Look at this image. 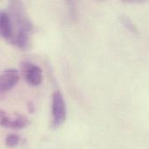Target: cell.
<instances>
[{"label": "cell", "instance_id": "3", "mask_svg": "<svg viewBox=\"0 0 149 149\" xmlns=\"http://www.w3.org/2000/svg\"><path fill=\"white\" fill-rule=\"evenodd\" d=\"M20 68L25 80L29 85L38 86L42 83L43 71L40 66L30 61H23L20 64Z\"/></svg>", "mask_w": 149, "mask_h": 149}, {"label": "cell", "instance_id": "2", "mask_svg": "<svg viewBox=\"0 0 149 149\" xmlns=\"http://www.w3.org/2000/svg\"><path fill=\"white\" fill-rule=\"evenodd\" d=\"M66 105L63 94L59 91L53 93L52 97V126L60 127L66 120Z\"/></svg>", "mask_w": 149, "mask_h": 149}, {"label": "cell", "instance_id": "8", "mask_svg": "<svg viewBox=\"0 0 149 149\" xmlns=\"http://www.w3.org/2000/svg\"><path fill=\"white\" fill-rule=\"evenodd\" d=\"M120 22H121V24H122L128 31H130L131 32H133V33H134V34H138V33H139L136 25L133 23V21H132L128 17L124 16V15L121 16V17H120Z\"/></svg>", "mask_w": 149, "mask_h": 149}, {"label": "cell", "instance_id": "4", "mask_svg": "<svg viewBox=\"0 0 149 149\" xmlns=\"http://www.w3.org/2000/svg\"><path fill=\"white\" fill-rule=\"evenodd\" d=\"M29 120L24 115L17 114L8 116L6 113L0 109V126L11 129H23L29 125Z\"/></svg>", "mask_w": 149, "mask_h": 149}, {"label": "cell", "instance_id": "1", "mask_svg": "<svg viewBox=\"0 0 149 149\" xmlns=\"http://www.w3.org/2000/svg\"><path fill=\"white\" fill-rule=\"evenodd\" d=\"M8 12L13 27V38L10 42L20 50H27L31 45V35L33 32V24L24 5L19 1H12L9 4Z\"/></svg>", "mask_w": 149, "mask_h": 149}, {"label": "cell", "instance_id": "5", "mask_svg": "<svg viewBox=\"0 0 149 149\" xmlns=\"http://www.w3.org/2000/svg\"><path fill=\"white\" fill-rule=\"evenodd\" d=\"M19 72L17 69H5L0 73V93H5L11 90L19 81Z\"/></svg>", "mask_w": 149, "mask_h": 149}, {"label": "cell", "instance_id": "6", "mask_svg": "<svg viewBox=\"0 0 149 149\" xmlns=\"http://www.w3.org/2000/svg\"><path fill=\"white\" fill-rule=\"evenodd\" d=\"M0 37L10 43L13 38V27L8 10H0Z\"/></svg>", "mask_w": 149, "mask_h": 149}, {"label": "cell", "instance_id": "7", "mask_svg": "<svg viewBox=\"0 0 149 149\" xmlns=\"http://www.w3.org/2000/svg\"><path fill=\"white\" fill-rule=\"evenodd\" d=\"M21 142V138L19 135L16 134H11L6 136L5 138V146L8 148H15L17 147Z\"/></svg>", "mask_w": 149, "mask_h": 149}]
</instances>
